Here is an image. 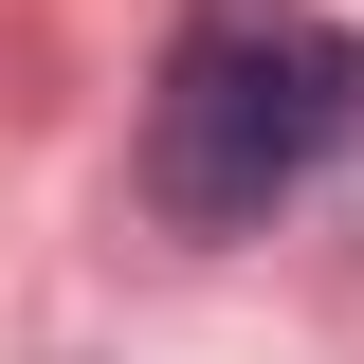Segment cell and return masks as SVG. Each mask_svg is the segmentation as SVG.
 <instances>
[{
	"label": "cell",
	"instance_id": "cell-1",
	"mask_svg": "<svg viewBox=\"0 0 364 364\" xmlns=\"http://www.w3.org/2000/svg\"><path fill=\"white\" fill-rule=\"evenodd\" d=\"M364 146V37L346 18H200V37L164 55V91H146V200L200 237L273 219L291 182H328Z\"/></svg>",
	"mask_w": 364,
	"mask_h": 364
}]
</instances>
